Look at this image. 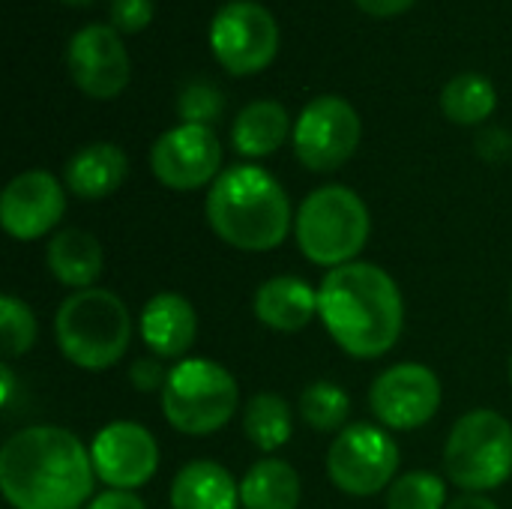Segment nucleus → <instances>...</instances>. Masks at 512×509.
I'll return each instance as SVG.
<instances>
[{
	"mask_svg": "<svg viewBox=\"0 0 512 509\" xmlns=\"http://www.w3.org/2000/svg\"><path fill=\"white\" fill-rule=\"evenodd\" d=\"M441 108H444L447 120H453L459 126H477L495 114L498 90L486 75L462 72L447 81V87L441 93Z\"/></svg>",
	"mask_w": 512,
	"mask_h": 509,
	"instance_id": "23",
	"label": "nucleus"
},
{
	"mask_svg": "<svg viewBox=\"0 0 512 509\" xmlns=\"http://www.w3.org/2000/svg\"><path fill=\"white\" fill-rule=\"evenodd\" d=\"M66 66L81 93L114 99L129 84V54L120 33L108 24L81 27L66 48Z\"/></svg>",
	"mask_w": 512,
	"mask_h": 509,
	"instance_id": "14",
	"label": "nucleus"
},
{
	"mask_svg": "<svg viewBox=\"0 0 512 509\" xmlns=\"http://www.w3.org/2000/svg\"><path fill=\"white\" fill-rule=\"evenodd\" d=\"M54 336L69 363L87 372H102L120 363L132 339V318L126 303L105 288L72 291L57 315Z\"/></svg>",
	"mask_w": 512,
	"mask_h": 509,
	"instance_id": "4",
	"label": "nucleus"
},
{
	"mask_svg": "<svg viewBox=\"0 0 512 509\" xmlns=\"http://www.w3.org/2000/svg\"><path fill=\"white\" fill-rule=\"evenodd\" d=\"M294 420L291 408L282 396L276 393H258L249 399L243 411V435L261 450V453H276L291 441Z\"/></svg>",
	"mask_w": 512,
	"mask_h": 509,
	"instance_id": "24",
	"label": "nucleus"
},
{
	"mask_svg": "<svg viewBox=\"0 0 512 509\" xmlns=\"http://www.w3.org/2000/svg\"><path fill=\"white\" fill-rule=\"evenodd\" d=\"M372 414L396 432L426 426L441 408V381L423 363H396L384 369L369 390Z\"/></svg>",
	"mask_w": 512,
	"mask_h": 509,
	"instance_id": "12",
	"label": "nucleus"
},
{
	"mask_svg": "<svg viewBox=\"0 0 512 509\" xmlns=\"http://www.w3.org/2000/svg\"><path fill=\"white\" fill-rule=\"evenodd\" d=\"M90 450L60 426H30L0 450V489L15 509H81L93 498Z\"/></svg>",
	"mask_w": 512,
	"mask_h": 509,
	"instance_id": "1",
	"label": "nucleus"
},
{
	"mask_svg": "<svg viewBox=\"0 0 512 509\" xmlns=\"http://www.w3.org/2000/svg\"><path fill=\"white\" fill-rule=\"evenodd\" d=\"M399 471L396 441L372 423H354L327 450L330 483L354 498H372L393 486Z\"/></svg>",
	"mask_w": 512,
	"mask_h": 509,
	"instance_id": "8",
	"label": "nucleus"
},
{
	"mask_svg": "<svg viewBox=\"0 0 512 509\" xmlns=\"http://www.w3.org/2000/svg\"><path fill=\"white\" fill-rule=\"evenodd\" d=\"M219 165L222 144L210 126L180 123L162 132L150 150L153 177L174 192H192L207 183L213 186L219 177Z\"/></svg>",
	"mask_w": 512,
	"mask_h": 509,
	"instance_id": "11",
	"label": "nucleus"
},
{
	"mask_svg": "<svg viewBox=\"0 0 512 509\" xmlns=\"http://www.w3.org/2000/svg\"><path fill=\"white\" fill-rule=\"evenodd\" d=\"M447 509H498L489 498H483V495H474V492H465L462 498H456V501H450Z\"/></svg>",
	"mask_w": 512,
	"mask_h": 509,
	"instance_id": "33",
	"label": "nucleus"
},
{
	"mask_svg": "<svg viewBox=\"0 0 512 509\" xmlns=\"http://www.w3.org/2000/svg\"><path fill=\"white\" fill-rule=\"evenodd\" d=\"M243 509H297L300 507V477L282 459L255 462L240 483Z\"/></svg>",
	"mask_w": 512,
	"mask_h": 509,
	"instance_id": "22",
	"label": "nucleus"
},
{
	"mask_svg": "<svg viewBox=\"0 0 512 509\" xmlns=\"http://www.w3.org/2000/svg\"><path fill=\"white\" fill-rule=\"evenodd\" d=\"M129 174V159L117 144L108 141H96L81 147L78 153H72V159L66 162L63 180L66 189L81 198V201H99L108 198L111 192L120 189V183Z\"/></svg>",
	"mask_w": 512,
	"mask_h": 509,
	"instance_id": "18",
	"label": "nucleus"
},
{
	"mask_svg": "<svg viewBox=\"0 0 512 509\" xmlns=\"http://www.w3.org/2000/svg\"><path fill=\"white\" fill-rule=\"evenodd\" d=\"M84 509H147L144 501L135 492H123V489H108L102 495H96Z\"/></svg>",
	"mask_w": 512,
	"mask_h": 509,
	"instance_id": "31",
	"label": "nucleus"
},
{
	"mask_svg": "<svg viewBox=\"0 0 512 509\" xmlns=\"http://www.w3.org/2000/svg\"><path fill=\"white\" fill-rule=\"evenodd\" d=\"M366 15H375V18H393L405 9H411L417 0H354Z\"/></svg>",
	"mask_w": 512,
	"mask_h": 509,
	"instance_id": "32",
	"label": "nucleus"
},
{
	"mask_svg": "<svg viewBox=\"0 0 512 509\" xmlns=\"http://www.w3.org/2000/svg\"><path fill=\"white\" fill-rule=\"evenodd\" d=\"M288 135H294L291 117H288L285 105L276 102V99L249 102L237 114L234 129H231L234 150L249 156V159H261V156L276 153L288 141Z\"/></svg>",
	"mask_w": 512,
	"mask_h": 509,
	"instance_id": "21",
	"label": "nucleus"
},
{
	"mask_svg": "<svg viewBox=\"0 0 512 509\" xmlns=\"http://www.w3.org/2000/svg\"><path fill=\"white\" fill-rule=\"evenodd\" d=\"M372 231L369 207L348 186H321L297 210L294 234L300 252L318 267H345L357 261Z\"/></svg>",
	"mask_w": 512,
	"mask_h": 509,
	"instance_id": "5",
	"label": "nucleus"
},
{
	"mask_svg": "<svg viewBox=\"0 0 512 509\" xmlns=\"http://www.w3.org/2000/svg\"><path fill=\"white\" fill-rule=\"evenodd\" d=\"M318 318L345 354L378 360L402 336L405 303L387 270L369 261H351L330 270L318 285Z\"/></svg>",
	"mask_w": 512,
	"mask_h": 509,
	"instance_id": "2",
	"label": "nucleus"
},
{
	"mask_svg": "<svg viewBox=\"0 0 512 509\" xmlns=\"http://www.w3.org/2000/svg\"><path fill=\"white\" fill-rule=\"evenodd\" d=\"M0 378H3L0 402H3V405H9V402H12V390H15V381H12V372H9V366H3V369H0Z\"/></svg>",
	"mask_w": 512,
	"mask_h": 509,
	"instance_id": "34",
	"label": "nucleus"
},
{
	"mask_svg": "<svg viewBox=\"0 0 512 509\" xmlns=\"http://www.w3.org/2000/svg\"><path fill=\"white\" fill-rule=\"evenodd\" d=\"M387 509H447V483L429 471H411L387 489Z\"/></svg>",
	"mask_w": 512,
	"mask_h": 509,
	"instance_id": "26",
	"label": "nucleus"
},
{
	"mask_svg": "<svg viewBox=\"0 0 512 509\" xmlns=\"http://www.w3.org/2000/svg\"><path fill=\"white\" fill-rule=\"evenodd\" d=\"M225 108V96L210 81H189L177 96V114L183 123L210 126Z\"/></svg>",
	"mask_w": 512,
	"mask_h": 509,
	"instance_id": "28",
	"label": "nucleus"
},
{
	"mask_svg": "<svg viewBox=\"0 0 512 509\" xmlns=\"http://www.w3.org/2000/svg\"><path fill=\"white\" fill-rule=\"evenodd\" d=\"M66 6H90L93 0H63Z\"/></svg>",
	"mask_w": 512,
	"mask_h": 509,
	"instance_id": "35",
	"label": "nucleus"
},
{
	"mask_svg": "<svg viewBox=\"0 0 512 509\" xmlns=\"http://www.w3.org/2000/svg\"><path fill=\"white\" fill-rule=\"evenodd\" d=\"M153 21V0H111V27L117 33H138Z\"/></svg>",
	"mask_w": 512,
	"mask_h": 509,
	"instance_id": "29",
	"label": "nucleus"
},
{
	"mask_svg": "<svg viewBox=\"0 0 512 509\" xmlns=\"http://www.w3.org/2000/svg\"><path fill=\"white\" fill-rule=\"evenodd\" d=\"M351 414V396L333 381H315L300 396V417L315 432H342Z\"/></svg>",
	"mask_w": 512,
	"mask_h": 509,
	"instance_id": "25",
	"label": "nucleus"
},
{
	"mask_svg": "<svg viewBox=\"0 0 512 509\" xmlns=\"http://www.w3.org/2000/svg\"><path fill=\"white\" fill-rule=\"evenodd\" d=\"M36 315L30 312V306L12 294L0 297V348L3 357H21L33 348L36 342Z\"/></svg>",
	"mask_w": 512,
	"mask_h": 509,
	"instance_id": "27",
	"label": "nucleus"
},
{
	"mask_svg": "<svg viewBox=\"0 0 512 509\" xmlns=\"http://www.w3.org/2000/svg\"><path fill=\"white\" fill-rule=\"evenodd\" d=\"M255 318L279 333H300L318 315V291L300 276H273L255 291Z\"/></svg>",
	"mask_w": 512,
	"mask_h": 509,
	"instance_id": "17",
	"label": "nucleus"
},
{
	"mask_svg": "<svg viewBox=\"0 0 512 509\" xmlns=\"http://www.w3.org/2000/svg\"><path fill=\"white\" fill-rule=\"evenodd\" d=\"M207 222L240 252H273L291 231V201L282 183L258 165H234L207 192Z\"/></svg>",
	"mask_w": 512,
	"mask_h": 509,
	"instance_id": "3",
	"label": "nucleus"
},
{
	"mask_svg": "<svg viewBox=\"0 0 512 509\" xmlns=\"http://www.w3.org/2000/svg\"><path fill=\"white\" fill-rule=\"evenodd\" d=\"M360 135H363V123L348 99L318 96L300 111L291 138H294L297 159L309 171L330 174L357 153Z\"/></svg>",
	"mask_w": 512,
	"mask_h": 509,
	"instance_id": "10",
	"label": "nucleus"
},
{
	"mask_svg": "<svg viewBox=\"0 0 512 509\" xmlns=\"http://www.w3.org/2000/svg\"><path fill=\"white\" fill-rule=\"evenodd\" d=\"M141 339L159 360H186L195 345L198 315L195 306L174 291H162L147 300L141 312Z\"/></svg>",
	"mask_w": 512,
	"mask_h": 509,
	"instance_id": "16",
	"label": "nucleus"
},
{
	"mask_svg": "<svg viewBox=\"0 0 512 509\" xmlns=\"http://www.w3.org/2000/svg\"><path fill=\"white\" fill-rule=\"evenodd\" d=\"M90 459L99 483H105L108 489L135 492L153 480L159 468V444L144 426L120 420L108 423L96 435Z\"/></svg>",
	"mask_w": 512,
	"mask_h": 509,
	"instance_id": "13",
	"label": "nucleus"
},
{
	"mask_svg": "<svg viewBox=\"0 0 512 509\" xmlns=\"http://www.w3.org/2000/svg\"><path fill=\"white\" fill-rule=\"evenodd\" d=\"M45 264L51 276L72 291L96 288V279L102 273V246L90 231L66 228L48 240Z\"/></svg>",
	"mask_w": 512,
	"mask_h": 509,
	"instance_id": "20",
	"label": "nucleus"
},
{
	"mask_svg": "<svg viewBox=\"0 0 512 509\" xmlns=\"http://www.w3.org/2000/svg\"><path fill=\"white\" fill-rule=\"evenodd\" d=\"M240 405V387L234 375L207 360L186 357L168 369L162 387V414L171 429L192 438H207L231 423Z\"/></svg>",
	"mask_w": 512,
	"mask_h": 509,
	"instance_id": "6",
	"label": "nucleus"
},
{
	"mask_svg": "<svg viewBox=\"0 0 512 509\" xmlns=\"http://www.w3.org/2000/svg\"><path fill=\"white\" fill-rule=\"evenodd\" d=\"M129 381H132V387L141 390V393H153V390L162 393V387H165V381H168V372L162 369L159 357H141V360L132 363Z\"/></svg>",
	"mask_w": 512,
	"mask_h": 509,
	"instance_id": "30",
	"label": "nucleus"
},
{
	"mask_svg": "<svg viewBox=\"0 0 512 509\" xmlns=\"http://www.w3.org/2000/svg\"><path fill=\"white\" fill-rule=\"evenodd\" d=\"M444 471L450 483L483 495L512 477V423L498 411L477 408L456 420L447 447Z\"/></svg>",
	"mask_w": 512,
	"mask_h": 509,
	"instance_id": "7",
	"label": "nucleus"
},
{
	"mask_svg": "<svg viewBox=\"0 0 512 509\" xmlns=\"http://www.w3.org/2000/svg\"><path fill=\"white\" fill-rule=\"evenodd\" d=\"M510 378H512V357H510Z\"/></svg>",
	"mask_w": 512,
	"mask_h": 509,
	"instance_id": "36",
	"label": "nucleus"
},
{
	"mask_svg": "<svg viewBox=\"0 0 512 509\" xmlns=\"http://www.w3.org/2000/svg\"><path fill=\"white\" fill-rule=\"evenodd\" d=\"M240 486L228 468L210 459L189 462L171 483V509H237Z\"/></svg>",
	"mask_w": 512,
	"mask_h": 509,
	"instance_id": "19",
	"label": "nucleus"
},
{
	"mask_svg": "<svg viewBox=\"0 0 512 509\" xmlns=\"http://www.w3.org/2000/svg\"><path fill=\"white\" fill-rule=\"evenodd\" d=\"M210 48L231 75H255L279 51L276 18L255 0H231L213 15Z\"/></svg>",
	"mask_w": 512,
	"mask_h": 509,
	"instance_id": "9",
	"label": "nucleus"
},
{
	"mask_svg": "<svg viewBox=\"0 0 512 509\" xmlns=\"http://www.w3.org/2000/svg\"><path fill=\"white\" fill-rule=\"evenodd\" d=\"M66 213V192L48 171H24L9 180L0 195V222L3 231L15 240L45 237Z\"/></svg>",
	"mask_w": 512,
	"mask_h": 509,
	"instance_id": "15",
	"label": "nucleus"
}]
</instances>
